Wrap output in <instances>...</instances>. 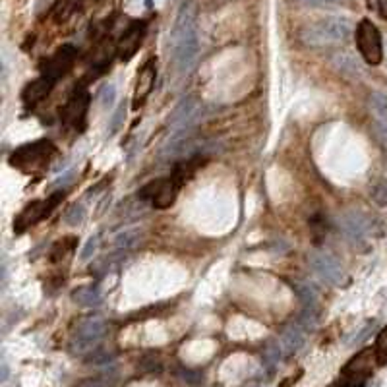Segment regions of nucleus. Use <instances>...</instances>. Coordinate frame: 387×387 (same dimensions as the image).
<instances>
[{
  "label": "nucleus",
  "mask_w": 387,
  "mask_h": 387,
  "mask_svg": "<svg viewBox=\"0 0 387 387\" xmlns=\"http://www.w3.org/2000/svg\"><path fill=\"white\" fill-rule=\"evenodd\" d=\"M370 109L374 112V117L378 118L379 124H384L387 128V95L386 93L374 92L370 95Z\"/></svg>",
  "instance_id": "18"
},
{
  "label": "nucleus",
  "mask_w": 387,
  "mask_h": 387,
  "mask_svg": "<svg viewBox=\"0 0 387 387\" xmlns=\"http://www.w3.org/2000/svg\"><path fill=\"white\" fill-rule=\"evenodd\" d=\"M203 105L194 95L184 97L182 101L178 103L177 109L173 110V115L168 118V124L175 132H188L190 128L202 118Z\"/></svg>",
  "instance_id": "9"
},
{
  "label": "nucleus",
  "mask_w": 387,
  "mask_h": 387,
  "mask_svg": "<svg viewBox=\"0 0 387 387\" xmlns=\"http://www.w3.org/2000/svg\"><path fill=\"white\" fill-rule=\"evenodd\" d=\"M304 341H306V329H304L298 321L289 323V326L283 329L281 337H279V343L283 346L285 354H293L296 353V351H300Z\"/></svg>",
  "instance_id": "15"
},
{
  "label": "nucleus",
  "mask_w": 387,
  "mask_h": 387,
  "mask_svg": "<svg viewBox=\"0 0 387 387\" xmlns=\"http://www.w3.org/2000/svg\"><path fill=\"white\" fill-rule=\"evenodd\" d=\"M124 117H126V105L122 103L120 107L117 109V112L112 115V118H110L109 122V136L117 134V130L120 126H122V122H124Z\"/></svg>",
  "instance_id": "27"
},
{
  "label": "nucleus",
  "mask_w": 387,
  "mask_h": 387,
  "mask_svg": "<svg viewBox=\"0 0 387 387\" xmlns=\"http://www.w3.org/2000/svg\"><path fill=\"white\" fill-rule=\"evenodd\" d=\"M283 354H285V351H283V346L279 343V339L277 341H270L268 346H265V351H263V362H265V366H268L270 370H273L279 362L283 360Z\"/></svg>",
  "instance_id": "19"
},
{
  "label": "nucleus",
  "mask_w": 387,
  "mask_h": 387,
  "mask_svg": "<svg viewBox=\"0 0 387 387\" xmlns=\"http://www.w3.org/2000/svg\"><path fill=\"white\" fill-rule=\"evenodd\" d=\"M62 198H64V190H62V192L52 194L51 198H47V200H39V202L29 203L26 210L17 215L16 221H14V231L20 235V233H24V231H27L29 227H34L35 223H39V221H43L45 217H49L52 213V210L62 202Z\"/></svg>",
  "instance_id": "6"
},
{
  "label": "nucleus",
  "mask_w": 387,
  "mask_h": 387,
  "mask_svg": "<svg viewBox=\"0 0 387 387\" xmlns=\"http://www.w3.org/2000/svg\"><path fill=\"white\" fill-rule=\"evenodd\" d=\"M101 293L97 286H78L76 291L72 293V300L78 306H84V308H95L101 304Z\"/></svg>",
  "instance_id": "17"
},
{
  "label": "nucleus",
  "mask_w": 387,
  "mask_h": 387,
  "mask_svg": "<svg viewBox=\"0 0 387 387\" xmlns=\"http://www.w3.org/2000/svg\"><path fill=\"white\" fill-rule=\"evenodd\" d=\"M372 200L378 205H387V178L378 180L372 188Z\"/></svg>",
  "instance_id": "26"
},
{
  "label": "nucleus",
  "mask_w": 387,
  "mask_h": 387,
  "mask_svg": "<svg viewBox=\"0 0 387 387\" xmlns=\"http://www.w3.org/2000/svg\"><path fill=\"white\" fill-rule=\"evenodd\" d=\"M366 384H360V381H354V379H349L345 378V376H339V379L337 381H333L331 386L328 387H364Z\"/></svg>",
  "instance_id": "29"
},
{
  "label": "nucleus",
  "mask_w": 387,
  "mask_h": 387,
  "mask_svg": "<svg viewBox=\"0 0 387 387\" xmlns=\"http://www.w3.org/2000/svg\"><path fill=\"white\" fill-rule=\"evenodd\" d=\"M300 4H306V6H326V4H333V2H339V0H298Z\"/></svg>",
  "instance_id": "30"
},
{
  "label": "nucleus",
  "mask_w": 387,
  "mask_h": 387,
  "mask_svg": "<svg viewBox=\"0 0 387 387\" xmlns=\"http://www.w3.org/2000/svg\"><path fill=\"white\" fill-rule=\"evenodd\" d=\"M76 57H78V52L72 45H64V47H60L59 51L54 52L51 59H47L41 64L43 76L51 78V80H54V82H57L59 78L66 76L68 72H70V68L74 66Z\"/></svg>",
  "instance_id": "11"
},
{
  "label": "nucleus",
  "mask_w": 387,
  "mask_h": 387,
  "mask_svg": "<svg viewBox=\"0 0 387 387\" xmlns=\"http://www.w3.org/2000/svg\"><path fill=\"white\" fill-rule=\"evenodd\" d=\"M182 378L190 379V384H198L200 374H196V372H192V370H182Z\"/></svg>",
  "instance_id": "33"
},
{
  "label": "nucleus",
  "mask_w": 387,
  "mask_h": 387,
  "mask_svg": "<svg viewBox=\"0 0 387 387\" xmlns=\"http://www.w3.org/2000/svg\"><path fill=\"white\" fill-rule=\"evenodd\" d=\"M374 6L384 17H387V0H374Z\"/></svg>",
  "instance_id": "32"
},
{
  "label": "nucleus",
  "mask_w": 387,
  "mask_h": 387,
  "mask_svg": "<svg viewBox=\"0 0 387 387\" xmlns=\"http://www.w3.org/2000/svg\"><path fill=\"white\" fill-rule=\"evenodd\" d=\"M310 268L318 277L331 286L345 285V270L343 265L337 261L335 256L328 252H314L310 254Z\"/></svg>",
  "instance_id": "8"
},
{
  "label": "nucleus",
  "mask_w": 387,
  "mask_h": 387,
  "mask_svg": "<svg viewBox=\"0 0 387 387\" xmlns=\"http://www.w3.org/2000/svg\"><path fill=\"white\" fill-rule=\"evenodd\" d=\"M52 85H54V80H51V78H37V80L29 82V84L24 87V92H22V101L26 103V105H37V103L43 101V99L52 92Z\"/></svg>",
  "instance_id": "16"
},
{
  "label": "nucleus",
  "mask_w": 387,
  "mask_h": 387,
  "mask_svg": "<svg viewBox=\"0 0 387 387\" xmlns=\"http://www.w3.org/2000/svg\"><path fill=\"white\" fill-rule=\"evenodd\" d=\"M78 8V0H60L59 4L54 6V20L57 22H64L74 14V10Z\"/></svg>",
  "instance_id": "22"
},
{
  "label": "nucleus",
  "mask_w": 387,
  "mask_h": 387,
  "mask_svg": "<svg viewBox=\"0 0 387 387\" xmlns=\"http://www.w3.org/2000/svg\"><path fill=\"white\" fill-rule=\"evenodd\" d=\"M84 219H85V210H84V205H80V203H74V205L64 213V223L70 225V227H78V225H82Z\"/></svg>",
  "instance_id": "23"
},
{
  "label": "nucleus",
  "mask_w": 387,
  "mask_h": 387,
  "mask_svg": "<svg viewBox=\"0 0 387 387\" xmlns=\"http://www.w3.org/2000/svg\"><path fill=\"white\" fill-rule=\"evenodd\" d=\"M117 101V87L112 84L103 85L101 92H99V103H101L103 109H109Z\"/></svg>",
  "instance_id": "24"
},
{
  "label": "nucleus",
  "mask_w": 387,
  "mask_h": 387,
  "mask_svg": "<svg viewBox=\"0 0 387 387\" xmlns=\"http://www.w3.org/2000/svg\"><path fill=\"white\" fill-rule=\"evenodd\" d=\"M6 376H8V368H6V364H2V381L6 379Z\"/></svg>",
  "instance_id": "34"
},
{
  "label": "nucleus",
  "mask_w": 387,
  "mask_h": 387,
  "mask_svg": "<svg viewBox=\"0 0 387 387\" xmlns=\"http://www.w3.org/2000/svg\"><path fill=\"white\" fill-rule=\"evenodd\" d=\"M155 78H157V68H155V59H149L140 70L138 74V82H136L134 92V109H140L145 99L149 97L155 85Z\"/></svg>",
  "instance_id": "14"
},
{
  "label": "nucleus",
  "mask_w": 387,
  "mask_h": 387,
  "mask_svg": "<svg viewBox=\"0 0 387 387\" xmlns=\"http://www.w3.org/2000/svg\"><path fill=\"white\" fill-rule=\"evenodd\" d=\"M54 152H57L54 143L49 140H37L34 143L17 147L16 152L10 155V165L24 173H31V170L45 167L51 161Z\"/></svg>",
  "instance_id": "3"
},
{
  "label": "nucleus",
  "mask_w": 387,
  "mask_h": 387,
  "mask_svg": "<svg viewBox=\"0 0 387 387\" xmlns=\"http://www.w3.org/2000/svg\"><path fill=\"white\" fill-rule=\"evenodd\" d=\"M89 109V95L85 89H76L72 93V97L68 99V103L62 109V120L66 126L80 128L84 124L85 112Z\"/></svg>",
  "instance_id": "12"
},
{
  "label": "nucleus",
  "mask_w": 387,
  "mask_h": 387,
  "mask_svg": "<svg viewBox=\"0 0 387 387\" xmlns=\"http://www.w3.org/2000/svg\"><path fill=\"white\" fill-rule=\"evenodd\" d=\"M97 246H99V236L95 235V236H92L87 242H85L84 250H82V254H80V260L82 261L92 260L93 254H95V250H97Z\"/></svg>",
  "instance_id": "28"
},
{
  "label": "nucleus",
  "mask_w": 387,
  "mask_h": 387,
  "mask_svg": "<svg viewBox=\"0 0 387 387\" xmlns=\"http://www.w3.org/2000/svg\"><path fill=\"white\" fill-rule=\"evenodd\" d=\"M351 34V22L345 17H323L300 31V39L308 47H326L345 41Z\"/></svg>",
  "instance_id": "2"
},
{
  "label": "nucleus",
  "mask_w": 387,
  "mask_h": 387,
  "mask_svg": "<svg viewBox=\"0 0 387 387\" xmlns=\"http://www.w3.org/2000/svg\"><path fill=\"white\" fill-rule=\"evenodd\" d=\"M170 51L175 66L180 74H188L198 62V29H196V8L192 2H184L178 10L177 22L170 31Z\"/></svg>",
  "instance_id": "1"
},
{
  "label": "nucleus",
  "mask_w": 387,
  "mask_h": 387,
  "mask_svg": "<svg viewBox=\"0 0 387 387\" xmlns=\"http://www.w3.org/2000/svg\"><path fill=\"white\" fill-rule=\"evenodd\" d=\"M76 387H109L101 379H84L82 384H78Z\"/></svg>",
  "instance_id": "31"
},
{
  "label": "nucleus",
  "mask_w": 387,
  "mask_h": 387,
  "mask_svg": "<svg viewBox=\"0 0 387 387\" xmlns=\"http://www.w3.org/2000/svg\"><path fill=\"white\" fill-rule=\"evenodd\" d=\"M138 240H140V233H138V231H124V233H120V235L115 238V244H117L118 248L128 250V248H132Z\"/></svg>",
  "instance_id": "25"
},
{
  "label": "nucleus",
  "mask_w": 387,
  "mask_h": 387,
  "mask_svg": "<svg viewBox=\"0 0 387 387\" xmlns=\"http://www.w3.org/2000/svg\"><path fill=\"white\" fill-rule=\"evenodd\" d=\"M356 47L360 51V57L372 66H378L384 59V45L378 27L370 20H362L356 27Z\"/></svg>",
  "instance_id": "5"
},
{
  "label": "nucleus",
  "mask_w": 387,
  "mask_h": 387,
  "mask_svg": "<svg viewBox=\"0 0 387 387\" xmlns=\"http://www.w3.org/2000/svg\"><path fill=\"white\" fill-rule=\"evenodd\" d=\"M178 186L180 184L175 178H161V180H153L147 186H143L138 196L145 202H152L153 207L157 210H167L177 200Z\"/></svg>",
  "instance_id": "7"
},
{
  "label": "nucleus",
  "mask_w": 387,
  "mask_h": 387,
  "mask_svg": "<svg viewBox=\"0 0 387 387\" xmlns=\"http://www.w3.org/2000/svg\"><path fill=\"white\" fill-rule=\"evenodd\" d=\"M105 331H107V323L101 316H89L84 321H80L76 333L72 337V343H70L72 353L80 354V356L92 353L93 349L101 343Z\"/></svg>",
  "instance_id": "4"
},
{
  "label": "nucleus",
  "mask_w": 387,
  "mask_h": 387,
  "mask_svg": "<svg viewBox=\"0 0 387 387\" xmlns=\"http://www.w3.org/2000/svg\"><path fill=\"white\" fill-rule=\"evenodd\" d=\"M143 35H145V24L143 22H136V24L128 27L126 31L122 34V37L118 39V59L122 60V62H128V60L132 59L136 52L140 51V47H142Z\"/></svg>",
  "instance_id": "13"
},
{
  "label": "nucleus",
  "mask_w": 387,
  "mask_h": 387,
  "mask_svg": "<svg viewBox=\"0 0 387 387\" xmlns=\"http://www.w3.org/2000/svg\"><path fill=\"white\" fill-rule=\"evenodd\" d=\"M295 291L298 298L302 300L304 306H316V302H318V291H316V286L310 285V283H296Z\"/></svg>",
  "instance_id": "20"
},
{
  "label": "nucleus",
  "mask_w": 387,
  "mask_h": 387,
  "mask_svg": "<svg viewBox=\"0 0 387 387\" xmlns=\"http://www.w3.org/2000/svg\"><path fill=\"white\" fill-rule=\"evenodd\" d=\"M374 353H376V362H378V366H386L387 364V326L379 331L378 339H376V346H374Z\"/></svg>",
  "instance_id": "21"
},
{
  "label": "nucleus",
  "mask_w": 387,
  "mask_h": 387,
  "mask_svg": "<svg viewBox=\"0 0 387 387\" xmlns=\"http://www.w3.org/2000/svg\"><path fill=\"white\" fill-rule=\"evenodd\" d=\"M337 225H339V231L354 244L362 242L372 233V221L360 211H346L339 217Z\"/></svg>",
  "instance_id": "10"
}]
</instances>
